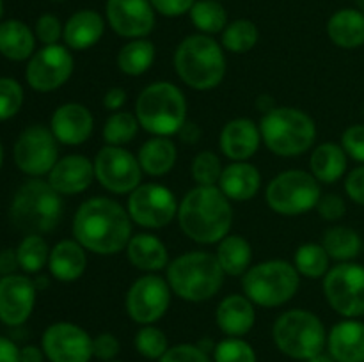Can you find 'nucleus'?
<instances>
[{
    "label": "nucleus",
    "mask_w": 364,
    "mask_h": 362,
    "mask_svg": "<svg viewBox=\"0 0 364 362\" xmlns=\"http://www.w3.org/2000/svg\"><path fill=\"white\" fill-rule=\"evenodd\" d=\"M73 238L92 254H119L132 238L128 209L110 197L87 199L73 216Z\"/></svg>",
    "instance_id": "nucleus-1"
},
{
    "label": "nucleus",
    "mask_w": 364,
    "mask_h": 362,
    "mask_svg": "<svg viewBox=\"0 0 364 362\" xmlns=\"http://www.w3.org/2000/svg\"><path fill=\"white\" fill-rule=\"evenodd\" d=\"M180 229L198 243H219L230 234L233 224L231 201L219 187H201L187 192L178 208Z\"/></svg>",
    "instance_id": "nucleus-2"
},
{
    "label": "nucleus",
    "mask_w": 364,
    "mask_h": 362,
    "mask_svg": "<svg viewBox=\"0 0 364 362\" xmlns=\"http://www.w3.org/2000/svg\"><path fill=\"white\" fill-rule=\"evenodd\" d=\"M11 222L25 234L52 233L64 215L63 195L41 177H31L14 194Z\"/></svg>",
    "instance_id": "nucleus-3"
},
{
    "label": "nucleus",
    "mask_w": 364,
    "mask_h": 362,
    "mask_svg": "<svg viewBox=\"0 0 364 362\" xmlns=\"http://www.w3.org/2000/svg\"><path fill=\"white\" fill-rule=\"evenodd\" d=\"M174 70L180 80L196 91L215 89L226 75L223 45H219L212 35H188L174 52Z\"/></svg>",
    "instance_id": "nucleus-4"
},
{
    "label": "nucleus",
    "mask_w": 364,
    "mask_h": 362,
    "mask_svg": "<svg viewBox=\"0 0 364 362\" xmlns=\"http://www.w3.org/2000/svg\"><path fill=\"white\" fill-rule=\"evenodd\" d=\"M224 275L215 254L206 251L185 252L167 266L171 291L187 302H206L215 297L223 287Z\"/></svg>",
    "instance_id": "nucleus-5"
},
{
    "label": "nucleus",
    "mask_w": 364,
    "mask_h": 362,
    "mask_svg": "<svg viewBox=\"0 0 364 362\" xmlns=\"http://www.w3.org/2000/svg\"><path fill=\"white\" fill-rule=\"evenodd\" d=\"M263 144L274 155L291 158L311 149L316 138V124L309 114L295 106H276L259 121Z\"/></svg>",
    "instance_id": "nucleus-6"
},
{
    "label": "nucleus",
    "mask_w": 364,
    "mask_h": 362,
    "mask_svg": "<svg viewBox=\"0 0 364 362\" xmlns=\"http://www.w3.org/2000/svg\"><path fill=\"white\" fill-rule=\"evenodd\" d=\"M135 117L148 133L171 137L187 123V99L178 85L171 82H155L142 89L137 96Z\"/></svg>",
    "instance_id": "nucleus-7"
},
{
    "label": "nucleus",
    "mask_w": 364,
    "mask_h": 362,
    "mask_svg": "<svg viewBox=\"0 0 364 362\" xmlns=\"http://www.w3.org/2000/svg\"><path fill=\"white\" fill-rule=\"evenodd\" d=\"M301 275L294 263L270 259L251 266L242 275L244 295L259 307H279L297 295Z\"/></svg>",
    "instance_id": "nucleus-8"
},
{
    "label": "nucleus",
    "mask_w": 364,
    "mask_h": 362,
    "mask_svg": "<svg viewBox=\"0 0 364 362\" xmlns=\"http://www.w3.org/2000/svg\"><path fill=\"white\" fill-rule=\"evenodd\" d=\"M272 337L281 353L297 361H309L322 353L327 344L322 319L306 309L283 312L274 323Z\"/></svg>",
    "instance_id": "nucleus-9"
},
{
    "label": "nucleus",
    "mask_w": 364,
    "mask_h": 362,
    "mask_svg": "<svg viewBox=\"0 0 364 362\" xmlns=\"http://www.w3.org/2000/svg\"><path fill=\"white\" fill-rule=\"evenodd\" d=\"M322 188L320 181L308 170L291 169L279 172L269 183L265 192L267 204L279 215L297 216L316 208Z\"/></svg>",
    "instance_id": "nucleus-10"
},
{
    "label": "nucleus",
    "mask_w": 364,
    "mask_h": 362,
    "mask_svg": "<svg viewBox=\"0 0 364 362\" xmlns=\"http://www.w3.org/2000/svg\"><path fill=\"white\" fill-rule=\"evenodd\" d=\"M323 295L338 314L364 316V266L347 261L329 268L323 279Z\"/></svg>",
    "instance_id": "nucleus-11"
},
{
    "label": "nucleus",
    "mask_w": 364,
    "mask_h": 362,
    "mask_svg": "<svg viewBox=\"0 0 364 362\" xmlns=\"http://www.w3.org/2000/svg\"><path fill=\"white\" fill-rule=\"evenodd\" d=\"M176 195L160 183H141L128 197L132 222L146 229H162L178 216Z\"/></svg>",
    "instance_id": "nucleus-12"
},
{
    "label": "nucleus",
    "mask_w": 364,
    "mask_h": 362,
    "mask_svg": "<svg viewBox=\"0 0 364 362\" xmlns=\"http://www.w3.org/2000/svg\"><path fill=\"white\" fill-rule=\"evenodd\" d=\"M13 156L14 163L23 174L31 177L45 176L59 160L55 135L43 124H31L18 135Z\"/></svg>",
    "instance_id": "nucleus-13"
},
{
    "label": "nucleus",
    "mask_w": 364,
    "mask_h": 362,
    "mask_svg": "<svg viewBox=\"0 0 364 362\" xmlns=\"http://www.w3.org/2000/svg\"><path fill=\"white\" fill-rule=\"evenodd\" d=\"M95 176L112 194H132L142 181L139 158L119 146H103L95 158Z\"/></svg>",
    "instance_id": "nucleus-14"
},
{
    "label": "nucleus",
    "mask_w": 364,
    "mask_h": 362,
    "mask_svg": "<svg viewBox=\"0 0 364 362\" xmlns=\"http://www.w3.org/2000/svg\"><path fill=\"white\" fill-rule=\"evenodd\" d=\"M171 287L167 279L155 273L139 277L127 293V312L139 325H153L164 318L171 305Z\"/></svg>",
    "instance_id": "nucleus-15"
},
{
    "label": "nucleus",
    "mask_w": 364,
    "mask_h": 362,
    "mask_svg": "<svg viewBox=\"0 0 364 362\" xmlns=\"http://www.w3.org/2000/svg\"><path fill=\"white\" fill-rule=\"evenodd\" d=\"M75 60L63 45H46L28 59L25 80L34 91L52 92L63 87L73 75Z\"/></svg>",
    "instance_id": "nucleus-16"
},
{
    "label": "nucleus",
    "mask_w": 364,
    "mask_h": 362,
    "mask_svg": "<svg viewBox=\"0 0 364 362\" xmlns=\"http://www.w3.org/2000/svg\"><path fill=\"white\" fill-rule=\"evenodd\" d=\"M41 348L50 362H89L95 357L92 337L71 322L52 323L43 332Z\"/></svg>",
    "instance_id": "nucleus-17"
},
{
    "label": "nucleus",
    "mask_w": 364,
    "mask_h": 362,
    "mask_svg": "<svg viewBox=\"0 0 364 362\" xmlns=\"http://www.w3.org/2000/svg\"><path fill=\"white\" fill-rule=\"evenodd\" d=\"M107 20L121 38L141 39L155 28V7L149 0H107Z\"/></svg>",
    "instance_id": "nucleus-18"
},
{
    "label": "nucleus",
    "mask_w": 364,
    "mask_h": 362,
    "mask_svg": "<svg viewBox=\"0 0 364 362\" xmlns=\"http://www.w3.org/2000/svg\"><path fill=\"white\" fill-rule=\"evenodd\" d=\"M34 280L27 275L11 273L0 279V322L7 327H20L31 318L36 305Z\"/></svg>",
    "instance_id": "nucleus-19"
},
{
    "label": "nucleus",
    "mask_w": 364,
    "mask_h": 362,
    "mask_svg": "<svg viewBox=\"0 0 364 362\" xmlns=\"http://www.w3.org/2000/svg\"><path fill=\"white\" fill-rule=\"evenodd\" d=\"M50 130L60 144L80 146L92 135L95 117L91 110L82 103H64L52 114Z\"/></svg>",
    "instance_id": "nucleus-20"
},
{
    "label": "nucleus",
    "mask_w": 364,
    "mask_h": 362,
    "mask_svg": "<svg viewBox=\"0 0 364 362\" xmlns=\"http://www.w3.org/2000/svg\"><path fill=\"white\" fill-rule=\"evenodd\" d=\"M262 144L259 126L249 117H237L224 124L219 135V148L231 162H247L256 155Z\"/></svg>",
    "instance_id": "nucleus-21"
},
{
    "label": "nucleus",
    "mask_w": 364,
    "mask_h": 362,
    "mask_svg": "<svg viewBox=\"0 0 364 362\" xmlns=\"http://www.w3.org/2000/svg\"><path fill=\"white\" fill-rule=\"evenodd\" d=\"M96 180L95 163L84 155H68L57 160L48 172V183L60 195H77L87 190Z\"/></svg>",
    "instance_id": "nucleus-22"
},
{
    "label": "nucleus",
    "mask_w": 364,
    "mask_h": 362,
    "mask_svg": "<svg viewBox=\"0 0 364 362\" xmlns=\"http://www.w3.org/2000/svg\"><path fill=\"white\" fill-rule=\"evenodd\" d=\"M327 348L336 362H364V323L355 318L336 323L327 336Z\"/></svg>",
    "instance_id": "nucleus-23"
},
{
    "label": "nucleus",
    "mask_w": 364,
    "mask_h": 362,
    "mask_svg": "<svg viewBox=\"0 0 364 362\" xmlns=\"http://www.w3.org/2000/svg\"><path fill=\"white\" fill-rule=\"evenodd\" d=\"M215 322L228 337H242L255 327V304L245 295H228L215 311Z\"/></svg>",
    "instance_id": "nucleus-24"
},
{
    "label": "nucleus",
    "mask_w": 364,
    "mask_h": 362,
    "mask_svg": "<svg viewBox=\"0 0 364 362\" xmlns=\"http://www.w3.org/2000/svg\"><path fill=\"white\" fill-rule=\"evenodd\" d=\"M217 187L230 201H251L262 187V174L249 162H231L223 169Z\"/></svg>",
    "instance_id": "nucleus-25"
},
{
    "label": "nucleus",
    "mask_w": 364,
    "mask_h": 362,
    "mask_svg": "<svg viewBox=\"0 0 364 362\" xmlns=\"http://www.w3.org/2000/svg\"><path fill=\"white\" fill-rule=\"evenodd\" d=\"M87 266L85 248L77 240H60L50 248L48 270L60 283H75L80 279Z\"/></svg>",
    "instance_id": "nucleus-26"
},
{
    "label": "nucleus",
    "mask_w": 364,
    "mask_h": 362,
    "mask_svg": "<svg viewBox=\"0 0 364 362\" xmlns=\"http://www.w3.org/2000/svg\"><path fill=\"white\" fill-rule=\"evenodd\" d=\"M127 256L132 265L142 272L155 273L169 265V252L159 236L149 233H139L130 238L127 245Z\"/></svg>",
    "instance_id": "nucleus-27"
},
{
    "label": "nucleus",
    "mask_w": 364,
    "mask_h": 362,
    "mask_svg": "<svg viewBox=\"0 0 364 362\" xmlns=\"http://www.w3.org/2000/svg\"><path fill=\"white\" fill-rule=\"evenodd\" d=\"M105 21L96 11L84 9L75 13L64 25L63 39L71 50H87L102 39Z\"/></svg>",
    "instance_id": "nucleus-28"
},
{
    "label": "nucleus",
    "mask_w": 364,
    "mask_h": 362,
    "mask_svg": "<svg viewBox=\"0 0 364 362\" xmlns=\"http://www.w3.org/2000/svg\"><path fill=\"white\" fill-rule=\"evenodd\" d=\"M137 158L139 163H141L142 172L160 177L173 170L178 158V151L176 146H174V142L169 137L153 135L151 138H148L141 146Z\"/></svg>",
    "instance_id": "nucleus-29"
},
{
    "label": "nucleus",
    "mask_w": 364,
    "mask_h": 362,
    "mask_svg": "<svg viewBox=\"0 0 364 362\" xmlns=\"http://www.w3.org/2000/svg\"><path fill=\"white\" fill-rule=\"evenodd\" d=\"M327 34L340 48H359L364 45V13L359 9H340L327 21Z\"/></svg>",
    "instance_id": "nucleus-30"
},
{
    "label": "nucleus",
    "mask_w": 364,
    "mask_h": 362,
    "mask_svg": "<svg viewBox=\"0 0 364 362\" xmlns=\"http://www.w3.org/2000/svg\"><path fill=\"white\" fill-rule=\"evenodd\" d=\"M34 32L20 20H6L0 23V53L9 60H27L34 55Z\"/></svg>",
    "instance_id": "nucleus-31"
},
{
    "label": "nucleus",
    "mask_w": 364,
    "mask_h": 362,
    "mask_svg": "<svg viewBox=\"0 0 364 362\" xmlns=\"http://www.w3.org/2000/svg\"><path fill=\"white\" fill-rule=\"evenodd\" d=\"M309 167L320 183H336L347 170V153L340 144L323 142L311 153Z\"/></svg>",
    "instance_id": "nucleus-32"
},
{
    "label": "nucleus",
    "mask_w": 364,
    "mask_h": 362,
    "mask_svg": "<svg viewBox=\"0 0 364 362\" xmlns=\"http://www.w3.org/2000/svg\"><path fill=\"white\" fill-rule=\"evenodd\" d=\"M215 258L226 275L240 277L251 268L252 247L240 234H228L217 243Z\"/></svg>",
    "instance_id": "nucleus-33"
},
{
    "label": "nucleus",
    "mask_w": 364,
    "mask_h": 362,
    "mask_svg": "<svg viewBox=\"0 0 364 362\" xmlns=\"http://www.w3.org/2000/svg\"><path fill=\"white\" fill-rule=\"evenodd\" d=\"M155 45L149 39H132L117 53V67L121 73L141 77L155 62Z\"/></svg>",
    "instance_id": "nucleus-34"
},
{
    "label": "nucleus",
    "mask_w": 364,
    "mask_h": 362,
    "mask_svg": "<svg viewBox=\"0 0 364 362\" xmlns=\"http://www.w3.org/2000/svg\"><path fill=\"white\" fill-rule=\"evenodd\" d=\"M322 245L331 259L338 263H347L358 258L363 241L358 231L347 226H333L323 233Z\"/></svg>",
    "instance_id": "nucleus-35"
},
{
    "label": "nucleus",
    "mask_w": 364,
    "mask_h": 362,
    "mask_svg": "<svg viewBox=\"0 0 364 362\" xmlns=\"http://www.w3.org/2000/svg\"><path fill=\"white\" fill-rule=\"evenodd\" d=\"M188 13L192 25L206 35L219 34L228 25V13L219 0H198Z\"/></svg>",
    "instance_id": "nucleus-36"
},
{
    "label": "nucleus",
    "mask_w": 364,
    "mask_h": 362,
    "mask_svg": "<svg viewBox=\"0 0 364 362\" xmlns=\"http://www.w3.org/2000/svg\"><path fill=\"white\" fill-rule=\"evenodd\" d=\"M329 254L322 243H304L295 251L294 266L299 275L320 279L329 272Z\"/></svg>",
    "instance_id": "nucleus-37"
},
{
    "label": "nucleus",
    "mask_w": 364,
    "mask_h": 362,
    "mask_svg": "<svg viewBox=\"0 0 364 362\" xmlns=\"http://www.w3.org/2000/svg\"><path fill=\"white\" fill-rule=\"evenodd\" d=\"M139 119L135 114L117 110L109 116V119L103 124V141L107 146H119L123 148L124 144L134 141L139 133Z\"/></svg>",
    "instance_id": "nucleus-38"
},
{
    "label": "nucleus",
    "mask_w": 364,
    "mask_h": 362,
    "mask_svg": "<svg viewBox=\"0 0 364 362\" xmlns=\"http://www.w3.org/2000/svg\"><path fill=\"white\" fill-rule=\"evenodd\" d=\"M16 256L25 273H38L48 265L50 247L41 234H25L18 245Z\"/></svg>",
    "instance_id": "nucleus-39"
},
{
    "label": "nucleus",
    "mask_w": 364,
    "mask_h": 362,
    "mask_svg": "<svg viewBox=\"0 0 364 362\" xmlns=\"http://www.w3.org/2000/svg\"><path fill=\"white\" fill-rule=\"evenodd\" d=\"M259 39L258 27L251 20H235L226 25L223 31V48H226L231 53H245L256 46Z\"/></svg>",
    "instance_id": "nucleus-40"
},
{
    "label": "nucleus",
    "mask_w": 364,
    "mask_h": 362,
    "mask_svg": "<svg viewBox=\"0 0 364 362\" xmlns=\"http://www.w3.org/2000/svg\"><path fill=\"white\" fill-rule=\"evenodd\" d=\"M135 350L149 361H155V358L160 361L164 353L169 350V341L159 327L142 325L135 334Z\"/></svg>",
    "instance_id": "nucleus-41"
},
{
    "label": "nucleus",
    "mask_w": 364,
    "mask_h": 362,
    "mask_svg": "<svg viewBox=\"0 0 364 362\" xmlns=\"http://www.w3.org/2000/svg\"><path fill=\"white\" fill-rule=\"evenodd\" d=\"M223 163L220 158L212 151H201L192 160V180L201 187H215L219 185L220 174H223Z\"/></svg>",
    "instance_id": "nucleus-42"
},
{
    "label": "nucleus",
    "mask_w": 364,
    "mask_h": 362,
    "mask_svg": "<svg viewBox=\"0 0 364 362\" xmlns=\"http://www.w3.org/2000/svg\"><path fill=\"white\" fill-rule=\"evenodd\" d=\"M213 362H258L256 351L242 337H226L213 348Z\"/></svg>",
    "instance_id": "nucleus-43"
},
{
    "label": "nucleus",
    "mask_w": 364,
    "mask_h": 362,
    "mask_svg": "<svg viewBox=\"0 0 364 362\" xmlns=\"http://www.w3.org/2000/svg\"><path fill=\"white\" fill-rule=\"evenodd\" d=\"M23 105V87L16 78L0 77V121L16 116Z\"/></svg>",
    "instance_id": "nucleus-44"
},
{
    "label": "nucleus",
    "mask_w": 364,
    "mask_h": 362,
    "mask_svg": "<svg viewBox=\"0 0 364 362\" xmlns=\"http://www.w3.org/2000/svg\"><path fill=\"white\" fill-rule=\"evenodd\" d=\"M159 362H212L208 353L198 346V344H174L164 353Z\"/></svg>",
    "instance_id": "nucleus-45"
},
{
    "label": "nucleus",
    "mask_w": 364,
    "mask_h": 362,
    "mask_svg": "<svg viewBox=\"0 0 364 362\" xmlns=\"http://www.w3.org/2000/svg\"><path fill=\"white\" fill-rule=\"evenodd\" d=\"M341 148L347 156L364 163V124H352L341 135Z\"/></svg>",
    "instance_id": "nucleus-46"
},
{
    "label": "nucleus",
    "mask_w": 364,
    "mask_h": 362,
    "mask_svg": "<svg viewBox=\"0 0 364 362\" xmlns=\"http://www.w3.org/2000/svg\"><path fill=\"white\" fill-rule=\"evenodd\" d=\"M64 27L60 25L59 18L53 14H43L39 20L36 21V38L43 43V45H57L59 39L63 38Z\"/></svg>",
    "instance_id": "nucleus-47"
},
{
    "label": "nucleus",
    "mask_w": 364,
    "mask_h": 362,
    "mask_svg": "<svg viewBox=\"0 0 364 362\" xmlns=\"http://www.w3.org/2000/svg\"><path fill=\"white\" fill-rule=\"evenodd\" d=\"M316 212L322 216L323 220H329V222H336L347 212V204H345L343 197H340L338 194H326L320 197L318 204H316Z\"/></svg>",
    "instance_id": "nucleus-48"
},
{
    "label": "nucleus",
    "mask_w": 364,
    "mask_h": 362,
    "mask_svg": "<svg viewBox=\"0 0 364 362\" xmlns=\"http://www.w3.org/2000/svg\"><path fill=\"white\" fill-rule=\"evenodd\" d=\"M121 343L114 334L103 332L92 339V353L100 361H112L119 355Z\"/></svg>",
    "instance_id": "nucleus-49"
},
{
    "label": "nucleus",
    "mask_w": 364,
    "mask_h": 362,
    "mask_svg": "<svg viewBox=\"0 0 364 362\" xmlns=\"http://www.w3.org/2000/svg\"><path fill=\"white\" fill-rule=\"evenodd\" d=\"M155 11H159L164 16H181L188 13L194 6L196 0H149Z\"/></svg>",
    "instance_id": "nucleus-50"
},
{
    "label": "nucleus",
    "mask_w": 364,
    "mask_h": 362,
    "mask_svg": "<svg viewBox=\"0 0 364 362\" xmlns=\"http://www.w3.org/2000/svg\"><path fill=\"white\" fill-rule=\"evenodd\" d=\"M345 190L347 195L358 204L364 206V165L355 167L345 181Z\"/></svg>",
    "instance_id": "nucleus-51"
},
{
    "label": "nucleus",
    "mask_w": 364,
    "mask_h": 362,
    "mask_svg": "<svg viewBox=\"0 0 364 362\" xmlns=\"http://www.w3.org/2000/svg\"><path fill=\"white\" fill-rule=\"evenodd\" d=\"M127 99L128 94L123 87H112L105 92V96H103V106H105L107 110H110V112H117V110L123 109Z\"/></svg>",
    "instance_id": "nucleus-52"
},
{
    "label": "nucleus",
    "mask_w": 364,
    "mask_h": 362,
    "mask_svg": "<svg viewBox=\"0 0 364 362\" xmlns=\"http://www.w3.org/2000/svg\"><path fill=\"white\" fill-rule=\"evenodd\" d=\"M16 268H20L16 251L6 248V251L0 252V273L2 275H11V273L16 272Z\"/></svg>",
    "instance_id": "nucleus-53"
},
{
    "label": "nucleus",
    "mask_w": 364,
    "mask_h": 362,
    "mask_svg": "<svg viewBox=\"0 0 364 362\" xmlns=\"http://www.w3.org/2000/svg\"><path fill=\"white\" fill-rule=\"evenodd\" d=\"M0 362H20V348L4 336H0Z\"/></svg>",
    "instance_id": "nucleus-54"
},
{
    "label": "nucleus",
    "mask_w": 364,
    "mask_h": 362,
    "mask_svg": "<svg viewBox=\"0 0 364 362\" xmlns=\"http://www.w3.org/2000/svg\"><path fill=\"white\" fill-rule=\"evenodd\" d=\"M178 135H180L181 142H185V144H196L201 138V128L196 123H192V121H187L181 126V130L178 131Z\"/></svg>",
    "instance_id": "nucleus-55"
},
{
    "label": "nucleus",
    "mask_w": 364,
    "mask_h": 362,
    "mask_svg": "<svg viewBox=\"0 0 364 362\" xmlns=\"http://www.w3.org/2000/svg\"><path fill=\"white\" fill-rule=\"evenodd\" d=\"M43 358H45L43 348L34 346V344L20 348V362H43Z\"/></svg>",
    "instance_id": "nucleus-56"
},
{
    "label": "nucleus",
    "mask_w": 364,
    "mask_h": 362,
    "mask_svg": "<svg viewBox=\"0 0 364 362\" xmlns=\"http://www.w3.org/2000/svg\"><path fill=\"white\" fill-rule=\"evenodd\" d=\"M256 106H258L259 112L267 114V112H270V110L276 109L277 105H276V99H274L272 96L262 94V96H258V99H256Z\"/></svg>",
    "instance_id": "nucleus-57"
},
{
    "label": "nucleus",
    "mask_w": 364,
    "mask_h": 362,
    "mask_svg": "<svg viewBox=\"0 0 364 362\" xmlns=\"http://www.w3.org/2000/svg\"><path fill=\"white\" fill-rule=\"evenodd\" d=\"M306 362H336V361H334V358L331 357V355H326V353H323V351H322V353L315 355V357L309 358V361H306Z\"/></svg>",
    "instance_id": "nucleus-58"
},
{
    "label": "nucleus",
    "mask_w": 364,
    "mask_h": 362,
    "mask_svg": "<svg viewBox=\"0 0 364 362\" xmlns=\"http://www.w3.org/2000/svg\"><path fill=\"white\" fill-rule=\"evenodd\" d=\"M2 162H4V146L2 142H0V167H2Z\"/></svg>",
    "instance_id": "nucleus-59"
},
{
    "label": "nucleus",
    "mask_w": 364,
    "mask_h": 362,
    "mask_svg": "<svg viewBox=\"0 0 364 362\" xmlns=\"http://www.w3.org/2000/svg\"><path fill=\"white\" fill-rule=\"evenodd\" d=\"M355 4H358L359 11H363V13H364V0H355Z\"/></svg>",
    "instance_id": "nucleus-60"
},
{
    "label": "nucleus",
    "mask_w": 364,
    "mask_h": 362,
    "mask_svg": "<svg viewBox=\"0 0 364 362\" xmlns=\"http://www.w3.org/2000/svg\"><path fill=\"white\" fill-rule=\"evenodd\" d=\"M2 16H4V2L0 0V20H2Z\"/></svg>",
    "instance_id": "nucleus-61"
},
{
    "label": "nucleus",
    "mask_w": 364,
    "mask_h": 362,
    "mask_svg": "<svg viewBox=\"0 0 364 362\" xmlns=\"http://www.w3.org/2000/svg\"><path fill=\"white\" fill-rule=\"evenodd\" d=\"M102 362H123V361H117V358H112V361H102Z\"/></svg>",
    "instance_id": "nucleus-62"
},
{
    "label": "nucleus",
    "mask_w": 364,
    "mask_h": 362,
    "mask_svg": "<svg viewBox=\"0 0 364 362\" xmlns=\"http://www.w3.org/2000/svg\"><path fill=\"white\" fill-rule=\"evenodd\" d=\"M52 2H66V0H52Z\"/></svg>",
    "instance_id": "nucleus-63"
}]
</instances>
